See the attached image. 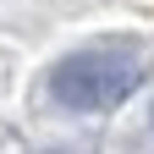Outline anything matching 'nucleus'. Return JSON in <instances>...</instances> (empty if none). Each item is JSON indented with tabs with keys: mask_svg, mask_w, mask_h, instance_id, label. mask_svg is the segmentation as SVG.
<instances>
[{
	"mask_svg": "<svg viewBox=\"0 0 154 154\" xmlns=\"http://www.w3.org/2000/svg\"><path fill=\"white\" fill-rule=\"evenodd\" d=\"M138 83H143V55L132 44H88L50 72V94L83 116H105L127 105V94Z\"/></svg>",
	"mask_w": 154,
	"mask_h": 154,
	"instance_id": "f257e3e1",
	"label": "nucleus"
}]
</instances>
